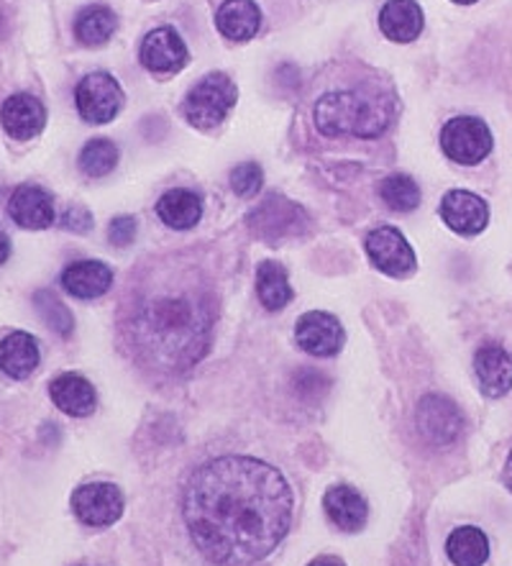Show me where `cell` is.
Wrapping results in <instances>:
<instances>
[{
	"label": "cell",
	"mask_w": 512,
	"mask_h": 566,
	"mask_svg": "<svg viewBox=\"0 0 512 566\" xmlns=\"http://www.w3.org/2000/svg\"><path fill=\"white\" fill-rule=\"evenodd\" d=\"M295 497L280 469L251 457H218L185 484L182 517L216 566L262 562L288 536Z\"/></svg>",
	"instance_id": "obj_1"
},
{
	"label": "cell",
	"mask_w": 512,
	"mask_h": 566,
	"mask_svg": "<svg viewBox=\"0 0 512 566\" xmlns=\"http://www.w3.org/2000/svg\"><path fill=\"white\" fill-rule=\"evenodd\" d=\"M216 313V293L200 270L159 264L126 305V344L144 367L182 375L208 354Z\"/></svg>",
	"instance_id": "obj_2"
},
{
	"label": "cell",
	"mask_w": 512,
	"mask_h": 566,
	"mask_svg": "<svg viewBox=\"0 0 512 566\" xmlns=\"http://www.w3.org/2000/svg\"><path fill=\"white\" fill-rule=\"evenodd\" d=\"M395 103L379 93H328L315 105V126L326 136H364L374 139L393 120Z\"/></svg>",
	"instance_id": "obj_3"
},
{
	"label": "cell",
	"mask_w": 512,
	"mask_h": 566,
	"mask_svg": "<svg viewBox=\"0 0 512 566\" xmlns=\"http://www.w3.org/2000/svg\"><path fill=\"white\" fill-rule=\"evenodd\" d=\"M236 101H239V91H236L233 80L223 72H210L187 93L182 111L192 126L213 128L226 120Z\"/></svg>",
	"instance_id": "obj_4"
},
{
	"label": "cell",
	"mask_w": 512,
	"mask_h": 566,
	"mask_svg": "<svg viewBox=\"0 0 512 566\" xmlns=\"http://www.w3.org/2000/svg\"><path fill=\"white\" fill-rule=\"evenodd\" d=\"M247 223L249 229L254 231V237L264 239L267 244L278 247L280 241L300 237V233L307 229V213L288 198L270 196L251 210Z\"/></svg>",
	"instance_id": "obj_5"
},
{
	"label": "cell",
	"mask_w": 512,
	"mask_h": 566,
	"mask_svg": "<svg viewBox=\"0 0 512 566\" xmlns=\"http://www.w3.org/2000/svg\"><path fill=\"white\" fill-rule=\"evenodd\" d=\"M441 149L459 165H479L492 151V134L484 120L474 116H457L441 128Z\"/></svg>",
	"instance_id": "obj_6"
},
{
	"label": "cell",
	"mask_w": 512,
	"mask_h": 566,
	"mask_svg": "<svg viewBox=\"0 0 512 566\" xmlns=\"http://www.w3.org/2000/svg\"><path fill=\"white\" fill-rule=\"evenodd\" d=\"M77 111L87 124H108L118 116L121 105H124V91H121L118 80L108 72H93L80 80L75 91Z\"/></svg>",
	"instance_id": "obj_7"
},
{
	"label": "cell",
	"mask_w": 512,
	"mask_h": 566,
	"mask_svg": "<svg viewBox=\"0 0 512 566\" xmlns=\"http://www.w3.org/2000/svg\"><path fill=\"white\" fill-rule=\"evenodd\" d=\"M416 426L430 447H449L459 439L464 418H461L453 400L443 398V395H428L418 402Z\"/></svg>",
	"instance_id": "obj_8"
},
{
	"label": "cell",
	"mask_w": 512,
	"mask_h": 566,
	"mask_svg": "<svg viewBox=\"0 0 512 566\" xmlns=\"http://www.w3.org/2000/svg\"><path fill=\"white\" fill-rule=\"evenodd\" d=\"M72 511L91 528H108L124 515V495L108 482L83 484L72 495Z\"/></svg>",
	"instance_id": "obj_9"
},
{
	"label": "cell",
	"mask_w": 512,
	"mask_h": 566,
	"mask_svg": "<svg viewBox=\"0 0 512 566\" xmlns=\"http://www.w3.org/2000/svg\"><path fill=\"white\" fill-rule=\"evenodd\" d=\"M367 254L372 264L389 277H408L416 272V252L395 226H379L367 237Z\"/></svg>",
	"instance_id": "obj_10"
},
{
	"label": "cell",
	"mask_w": 512,
	"mask_h": 566,
	"mask_svg": "<svg viewBox=\"0 0 512 566\" xmlns=\"http://www.w3.org/2000/svg\"><path fill=\"white\" fill-rule=\"evenodd\" d=\"M295 342L311 357H336L344 349L346 334L336 315L311 311L297 321Z\"/></svg>",
	"instance_id": "obj_11"
},
{
	"label": "cell",
	"mask_w": 512,
	"mask_h": 566,
	"mask_svg": "<svg viewBox=\"0 0 512 566\" xmlns=\"http://www.w3.org/2000/svg\"><path fill=\"white\" fill-rule=\"evenodd\" d=\"M441 218L451 231L461 233V237H477L487 229L490 208L474 192L451 190L441 200Z\"/></svg>",
	"instance_id": "obj_12"
},
{
	"label": "cell",
	"mask_w": 512,
	"mask_h": 566,
	"mask_svg": "<svg viewBox=\"0 0 512 566\" xmlns=\"http://www.w3.org/2000/svg\"><path fill=\"white\" fill-rule=\"evenodd\" d=\"M187 60H190V52H187L185 42L175 29H169V27L154 29L151 34L144 39L142 64L149 72H157V75H169V72L182 70Z\"/></svg>",
	"instance_id": "obj_13"
},
{
	"label": "cell",
	"mask_w": 512,
	"mask_h": 566,
	"mask_svg": "<svg viewBox=\"0 0 512 566\" xmlns=\"http://www.w3.org/2000/svg\"><path fill=\"white\" fill-rule=\"evenodd\" d=\"M0 120H3L6 134L15 142H29L42 134L46 124V111L39 98L29 93H15L6 98L3 108H0Z\"/></svg>",
	"instance_id": "obj_14"
},
{
	"label": "cell",
	"mask_w": 512,
	"mask_h": 566,
	"mask_svg": "<svg viewBox=\"0 0 512 566\" xmlns=\"http://www.w3.org/2000/svg\"><path fill=\"white\" fill-rule=\"evenodd\" d=\"M474 371L479 379V390L487 398H502L512 387V354L500 344L487 342L474 354Z\"/></svg>",
	"instance_id": "obj_15"
},
{
	"label": "cell",
	"mask_w": 512,
	"mask_h": 566,
	"mask_svg": "<svg viewBox=\"0 0 512 566\" xmlns=\"http://www.w3.org/2000/svg\"><path fill=\"white\" fill-rule=\"evenodd\" d=\"M8 216H11L13 223H19L21 229L42 231L54 223V200L44 188H39V185H21V188H15L11 196Z\"/></svg>",
	"instance_id": "obj_16"
},
{
	"label": "cell",
	"mask_w": 512,
	"mask_h": 566,
	"mask_svg": "<svg viewBox=\"0 0 512 566\" xmlns=\"http://www.w3.org/2000/svg\"><path fill=\"white\" fill-rule=\"evenodd\" d=\"M62 285L72 297L93 301V297H101L113 287V270L105 262H97V259L72 262L62 272Z\"/></svg>",
	"instance_id": "obj_17"
},
{
	"label": "cell",
	"mask_w": 512,
	"mask_h": 566,
	"mask_svg": "<svg viewBox=\"0 0 512 566\" xmlns=\"http://www.w3.org/2000/svg\"><path fill=\"white\" fill-rule=\"evenodd\" d=\"M323 507H326L331 523L346 533L362 531L369 515L367 500L352 484H336V488H331L326 497H323Z\"/></svg>",
	"instance_id": "obj_18"
},
{
	"label": "cell",
	"mask_w": 512,
	"mask_h": 566,
	"mask_svg": "<svg viewBox=\"0 0 512 566\" xmlns=\"http://www.w3.org/2000/svg\"><path fill=\"white\" fill-rule=\"evenodd\" d=\"M422 27H426V19H422V8L416 0H387L379 11L382 34L393 42H416Z\"/></svg>",
	"instance_id": "obj_19"
},
{
	"label": "cell",
	"mask_w": 512,
	"mask_h": 566,
	"mask_svg": "<svg viewBox=\"0 0 512 566\" xmlns=\"http://www.w3.org/2000/svg\"><path fill=\"white\" fill-rule=\"evenodd\" d=\"M39 342L27 331H13L0 342V371L13 379H27L39 367Z\"/></svg>",
	"instance_id": "obj_20"
},
{
	"label": "cell",
	"mask_w": 512,
	"mask_h": 566,
	"mask_svg": "<svg viewBox=\"0 0 512 566\" xmlns=\"http://www.w3.org/2000/svg\"><path fill=\"white\" fill-rule=\"evenodd\" d=\"M216 27L226 39L249 42L262 29V11L254 0H226L216 13Z\"/></svg>",
	"instance_id": "obj_21"
},
{
	"label": "cell",
	"mask_w": 512,
	"mask_h": 566,
	"mask_svg": "<svg viewBox=\"0 0 512 566\" xmlns=\"http://www.w3.org/2000/svg\"><path fill=\"white\" fill-rule=\"evenodd\" d=\"M54 406L75 418H85L95 410V387L80 375H60L49 385Z\"/></svg>",
	"instance_id": "obj_22"
},
{
	"label": "cell",
	"mask_w": 512,
	"mask_h": 566,
	"mask_svg": "<svg viewBox=\"0 0 512 566\" xmlns=\"http://www.w3.org/2000/svg\"><path fill=\"white\" fill-rule=\"evenodd\" d=\"M157 216L161 223L169 226V229L187 231L202 218V200L200 196H195L192 190L175 188L159 198Z\"/></svg>",
	"instance_id": "obj_23"
},
{
	"label": "cell",
	"mask_w": 512,
	"mask_h": 566,
	"mask_svg": "<svg viewBox=\"0 0 512 566\" xmlns=\"http://www.w3.org/2000/svg\"><path fill=\"white\" fill-rule=\"evenodd\" d=\"M446 554L457 566H482L490 559V538L474 525H461L446 541Z\"/></svg>",
	"instance_id": "obj_24"
},
{
	"label": "cell",
	"mask_w": 512,
	"mask_h": 566,
	"mask_svg": "<svg viewBox=\"0 0 512 566\" xmlns=\"http://www.w3.org/2000/svg\"><path fill=\"white\" fill-rule=\"evenodd\" d=\"M257 295L267 311H282L295 293H292L288 270L278 262H262L257 270Z\"/></svg>",
	"instance_id": "obj_25"
},
{
	"label": "cell",
	"mask_w": 512,
	"mask_h": 566,
	"mask_svg": "<svg viewBox=\"0 0 512 566\" xmlns=\"http://www.w3.org/2000/svg\"><path fill=\"white\" fill-rule=\"evenodd\" d=\"M116 29H118V19L108 6L95 3V6L83 8V11L77 13L75 36L80 39V44H85V46L105 44Z\"/></svg>",
	"instance_id": "obj_26"
},
{
	"label": "cell",
	"mask_w": 512,
	"mask_h": 566,
	"mask_svg": "<svg viewBox=\"0 0 512 566\" xmlns=\"http://www.w3.org/2000/svg\"><path fill=\"white\" fill-rule=\"evenodd\" d=\"M379 198L385 200L387 208L400 210V213H410L420 206V188L418 182L408 175H389L387 180L379 185Z\"/></svg>",
	"instance_id": "obj_27"
},
{
	"label": "cell",
	"mask_w": 512,
	"mask_h": 566,
	"mask_svg": "<svg viewBox=\"0 0 512 566\" xmlns=\"http://www.w3.org/2000/svg\"><path fill=\"white\" fill-rule=\"evenodd\" d=\"M118 165V147L111 139H93L85 144V149L80 151V169L87 177H105L111 175Z\"/></svg>",
	"instance_id": "obj_28"
},
{
	"label": "cell",
	"mask_w": 512,
	"mask_h": 566,
	"mask_svg": "<svg viewBox=\"0 0 512 566\" xmlns=\"http://www.w3.org/2000/svg\"><path fill=\"white\" fill-rule=\"evenodd\" d=\"M34 308L42 315L46 326L56 331L60 336H70L72 328H75V318H72L70 308L52 293V290H39L34 295Z\"/></svg>",
	"instance_id": "obj_29"
},
{
	"label": "cell",
	"mask_w": 512,
	"mask_h": 566,
	"mask_svg": "<svg viewBox=\"0 0 512 566\" xmlns=\"http://www.w3.org/2000/svg\"><path fill=\"white\" fill-rule=\"evenodd\" d=\"M262 182H264V172L257 161H243V165H239L231 172V188L236 196L241 198L257 196V192L262 190Z\"/></svg>",
	"instance_id": "obj_30"
},
{
	"label": "cell",
	"mask_w": 512,
	"mask_h": 566,
	"mask_svg": "<svg viewBox=\"0 0 512 566\" xmlns=\"http://www.w3.org/2000/svg\"><path fill=\"white\" fill-rule=\"evenodd\" d=\"M136 233H139V223H136L134 216H118V218H113L111 226H108L111 244L118 247V249L134 244Z\"/></svg>",
	"instance_id": "obj_31"
},
{
	"label": "cell",
	"mask_w": 512,
	"mask_h": 566,
	"mask_svg": "<svg viewBox=\"0 0 512 566\" xmlns=\"http://www.w3.org/2000/svg\"><path fill=\"white\" fill-rule=\"evenodd\" d=\"M62 226L67 231H75V233H87L93 229V216L91 210L83 208V206H72L64 210L62 216Z\"/></svg>",
	"instance_id": "obj_32"
},
{
	"label": "cell",
	"mask_w": 512,
	"mask_h": 566,
	"mask_svg": "<svg viewBox=\"0 0 512 566\" xmlns=\"http://www.w3.org/2000/svg\"><path fill=\"white\" fill-rule=\"evenodd\" d=\"M8 256H11V239H8V233L0 229V264H6Z\"/></svg>",
	"instance_id": "obj_33"
},
{
	"label": "cell",
	"mask_w": 512,
	"mask_h": 566,
	"mask_svg": "<svg viewBox=\"0 0 512 566\" xmlns=\"http://www.w3.org/2000/svg\"><path fill=\"white\" fill-rule=\"evenodd\" d=\"M307 566H346L344 559H338V556H318V559H313Z\"/></svg>",
	"instance_id": "obj_34"
},
{
	"label": "cell",
	"mask_w": 512,
	"mask_h": 566,
	"mask_svg": "<svg viewBox=\"0 0 512 566\" xmlns=\"http://www.w3.org/2000/svg\"><path fill=\"white\" fill-rule=\"evenodd\" d=\"M502 480H505V488L512 492V451H510V457H508L505 472H502Z\"/></svg>",
	"instance_id": "obj_35"
},
{
	"label": "cell",
	"mask_w": 512,
	"mask_h": 566,
	"mask_svg": "<svg viewBox=\"0 0 512 566\" xmlns=\"http://www.w3.org/2000/svg\"><path fill=\"white\" fill-rule=\"evenodd\" d=\"M453 3H461V6H471V3H477V0H453Z\"/></svg>",
	"instance_id": "obj_36"
}]
</instances>
